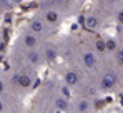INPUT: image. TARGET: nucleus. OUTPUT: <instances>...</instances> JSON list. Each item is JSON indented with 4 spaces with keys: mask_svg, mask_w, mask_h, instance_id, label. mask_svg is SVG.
Segmentation results:
<instances>
[{
    "mask_svg": "<svg viewBox=\"0 0 123 113\" xmlns=\"http://www.w3.org/2000/svg\"><path fill=\"white\" fill-rule=\"evenodd\" d=\"M65 83L70 85V87L77 85V83H78V75H77L75 72H67V75H65Z\"/></svg>",
    "mask_w": 123,
    "mask_h": 113,
    "instance_id": "6",
    "label": "nucleus"
},
{
    "mask_svg": "<svg viewBox=\"0 0 123 113\" xmlns=\"http://www.w3.org/2000/svg\"><path fill=\"white\" fill-rule=\"evenodd\" d=\"M30 32L32 33H43L45 32V25L40 20H32L30 22Z\"/></svg>",
    "mask_w": 123,
    "mask_h": 113,
    "instance_id": "4",
    "label": "nucleus"
},
{
    "mask_svg": "<svg viewBox=\"0 0 123 113\" xmlns=\"http://www.w3.org/2000/svg\"><path fill=\"white\" fill-rule=\"evenodd\" d=\"M27 58H28V62H30V63L37 65V63H38V60H40V55H38L37 52H28V55H27Z\"/></svg>",
    "mask_w": 123,
    "mask_h": 113,
    "instance_id": "11",
    "label": "nucleus"
},
{
    "mask_svg": "<svg viewBox=\"0 0 123 113\" xmlns=\"http://www.w3.org/2000/svg\"><path fill=\"white\" fill-rule=\"evenodd\" d=\"M82 60H83V65L86 68H92V67L97 65V56H95V53H92V52H85L82 55Z\"/></svg>",
    "mask_w": 123,
    "mask_h": 113,
    "instance_id": "2",
    "label": "nucleus"
},
{
    "mask_svg": "<svg viewBox=\"0 0 123 113\" xmlns=\"http://www.w3.org/2000/svg\"><path fill=\"white\" fill-rule=\"evenodd\" d=\"M13 80L20 85L22 88H28L30 85H32V78L28 75H25V73H18V75H15L13 76Z\"/></svg>",
    "mask_w": 123,
    "mask_h": 113,
    "instance_id": "3",
    "label": "nucleus"
},
{
    "mask_svg": "<svg viewBox=\"0 0 123 113\" xmlns=\"http://www.w3.org/2000/svg\"><path fill=\"white\" fill-rule=\"evenodd\" d=\"M117 60H118V63H123V50L117 52Z\"/></svg>",
    "mask_w": 123,
    "mask_h": 113,
    "instance_id": "14",
    "label": "nucleus"
},
{
    "mask_svg": "<svg viewBox=\"0 0 123 113\" xmlns=\"http://www.w3.org/2000/svg\"><path fill=\"white\" fill-rule=\"evenodd\" d=\"M53 2H63V0H53Z\"/></svg>",
    "mask_w": 123,
    "mask_h": 113,
    "instance_id": "18",
    "label": "nucleus"
},
{
    "mask_svg": "<svg viewBox=\"0 0 123 113\" xmlns=\"http://www.w3.org/2000/svg\"><path fill=\"white\" fill-rule=\"evenodd\" d=\"M37 37L33 35V33H27V35H23V43H25V47H28V48H33L35 45H37Z\"/></svg>",
    "mask_w": 123,
    "mask_h": 113,
    "instance_id": "5",
    "label": "nucleus"
},
{
    "mask_svg": "<svg viewBox=\"0 0 123 113\" xmlns=\"http://www.w3.org/2000/svg\"><path fill=\"white\" fill-rule=\"evenodd\" d=\"M105 50H110V52H115V50H117V42H115L113 38H110V40H106V42H105Z\"/></svg>",
    "mask_w": 123,
    "mask_h": 113,
    "instance_id": "12",
    "label": "nucleus"
},
{
    "mask_svg": "<svg viewBox=\"0 0 123 113\" xmlns=\"http://www.w3.org/2000/svg\"><path fill=\"white\" fill-rule=\"evenodd\" d=\"M85 25H86V28L93 30V28H97V27H98V19H97V17H93V15H90V17H86V20H85Z\"/></svg>",
    "mask_w": 123,
    "mask_h": 113,
    "instance_id": "8",
    "label": "nucleus"
},
{
    "mask_svg": "<svg viewBox=\"0 0 123 113\" xmlns=\"http://www.w3.org/2000/svg\"><path fill=\"white\" fill-rule=\"evenodd\" d=\"M45 19H47V22H50V23H57L58 19H60V15H58L57 10H48L45 13Z\"/></svg>",
    "mask_w": 123,
    "mask_h": 113,
    "instance_id": "7",
    "label": "nucleus"
},
{
    "mask_svg": "<svg viewBox=\"0 0 123 113\" xmlns=\"http://www.w3.org/2000/svg\"><path fill=\"white\" fill-rule=\"evenodd\" d=\"M13 2H22V0H13Z\"/></svg>",
    "mask_w": 123,
    "mask_h": 113,
    "instance_id": "19",
    "label": "nucleus"
},
{
    "mask_svg": "<svg viewBox=\"0 0 123 113\" xmlns=\"http://www.w3.org/2000/svg\"><path fill=\"white\" fill-rule=\"evenodd\" d=\"M45 55H47V60H50V62H53V60L57 58V52H55L53 48H47V52H45Z\"/></svg>",
    "mask_w": 123,
    "mask_h": 113,
    "instance_id": "13",
    "label": "nucleus"
},
{
    "mask_svg": "<svg viewBox=\"0 0 123 113\" xmlns=\"http://www.w3.org/2000/svg\"><path fill=\"white\" fill-rule=\"evenodd\" d=\"M3 108H5V107H3V103L0 101V112H3Z\"/></svg>",
    "mask_w": 123,
    "mask_h": 113,
    "instance_id": "17",
    "label": "nucleus"
},
{
    "mask_svg": "<svg viewBox=\"0 0 123 113\" xmlns=\"http://www.w3.org/2000/svg\"><path fill=\"white\" fill-rule=\"evenodd\" d=\"M2 92H3V82L0 80V93H2Z\"/></svg>",
    "mask_w": 123,
    "mask_h": 113,
    "instance_id": "16",
    "label": "nucleus"
},
{
    "mask_svg": "<svg viewBox=\"0 0 123 113\" xmlns=\"http://www.w3.org/2000/svg\"><path fill=\"white\" fill-rule=\"evenodd\" d=\"M77 110L80 113H86L88 110H90V105H88V101L86 100H80L78 103H77Z\"/></svg>",
    "mask_w": 123,
    "mask_h": 113,
    "instance_id": "10",
    "label": "nucleus"
},
{
    "mask_svg": "<svg viewBox=\"0 0 123 113\" xmlns=\"http://www.w3.org/2000/svg\"><path fill=\"white\" fill-rule=\"evenodd\" d=\"M117 85V75L115 73H106L102 78V88L103 90H111Z\"/></svg>",
    "mask_w": 123,
    "mask_h": 113,
    "instance_id": "1",
    "label": "nucleus"
},
{
    "mask_svg": "<svg viewBox=\"0 0 123 113\" xmlns=\"http://www.w3.org/2000/svg\"><path fill=\"white\" fill-rule=\"evenodd\" d=\"M97 48H98V52H105V43L103 42H97Z\"/></svg>",
    "mask_w": 123,
    "mask_h": 113,
    "instance_id": "15",
    "label": "nucleus"
},
{
    "mask_svg": "<svg viewBox=\"0 0 123 113\" xmlns=\"http://www.w3.org/2000/svg\"><path fill=\"white\" fill-rule=\"evenodd\" d=\"M55 107H57L60 112H65V110L68 108V101H67L65 98H57V100H55Z\"/></svg>",
    "mask_w": 123,
    "mask_h": 113,
    "instance_id": "9",
    "label": "nucleus"
}]
</instances>
